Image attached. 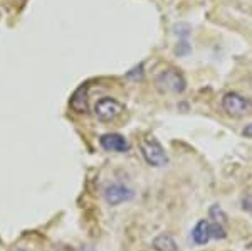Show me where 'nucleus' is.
I'll return each instance as SVG.
<instances>
[{
    "mask_svg": "<svg viewBox=\"0 0 252 251\" xmlns=\"http://www.w3.org/2000/svg\"><path fill=\"white\" fill-rule=\"evenodd\" d=\"M140 150L145 162L148 165H152V167H163V165L168 164V155H166L163 145L152 133H148V135H145L141 139Z\"/></svg>",
    "mask_w": 252,
    "mask_h": 251,
    "instance_id": "nucleus-1",
    "label": "nucleus"
},
{
    "mask_svg": "<svg viewBox=\"0 0 252 251\" xmlns=\"http://www.w3.org/2000/svg\"><path fill=\"white\" fill-rule=\"evenodd\" d=\"M157 88L161 93H173V95H182L187 90V81L184 72L177 68H165L157 74L155 79Z\"/></svg>",
    "mask_w": 252,
    "mask_h": 251,
    "instance_id": "nucleus-2",
    "label": "nucleus"
},
{
    "mask_svg": "<svg viewBox=\"0 0 252 251\" xmlns=\"http://www.w3.org/2000/svg\"><path fill=\"white\" fill-rule=\"evenodd\" d=\"M222 108L230 118H242L252 111V101L241 93L229 91L222 96Z\"/></svg>",
    "mask_w": 252,
    "mask_h": 251,
    "instance_id": "nucleus-3",
    "label": "nucleus"
},
{
    "mask_svg": "<svg viewBox=\"0 0 252 251\" xmlns=\"http://www.w3.org/2000/svg\"><path fill=\"white\" fill-rule=\"evenodd\" d=\"M93 110H94V115L97 116V120L108 123V121L115 120L116 116H120L121 113H123L125 107H123V103H120V101L111 98V96H104V98H99L96 101Z\"/></svg>",
    "mask_w": 252,
    "mask_h": 251,
    "instance_id": "nucleus-4",
    "label": "nucleus"
},
{
    "mask_svg": "<svg viewBox=\"0 0 252 251\" xmlns=\"http://www.w3.org/2000/svg\"><path fill=\"white\" fill-rule=\"evenodd\" d=\"M135 197V191L129 187H126L125 184H109L106 189H104V201L108 202L109 206H120L125 204V202L131 201Z\"/></svg>",
    "mask_w": 252,
    "mask_h": 251,
    "instance_id": "nucleus-5",
    "label": "nucleus"
},
{
    "mask_svg": "<svg viewBox=\"0 0 252 251\" xmlns=\"http://www.w3.org/2000/svg\"><path fill=\"white\" fill-rule=\"evenodd\" d=\"M99 145L106 152H128L129 143L121 133H104L99 137Z\"/></svg>",
    "mask_w": 252,
    "mask_h": 251,
    "instance_id": "nucleus-6",
    "label": "nucleus"
},
{
    "mask_svg": "<svg viewBox=\"0 0 252 251\" xmlns=\"http://www.w3.org/2000/svg\"><path fill=\"white\" fill-rule=\"evenodd\" d=\"M69 107L76 113H88L89 110V100H88V84H81V86L71 95L69 98Z\"/></svg>",
    "mask_w": 252,
    "mask_h": 251,
    "instance_id": "nucleus-7",
    "label": "nucleus"
},
{
    "mask_svg": "<svg viewBox=\"0 0 252 251\" xmlns=\"http://www.w3.org/2000/svg\"><path fill=\"white\" fill-rule=\"evenodd\" d=\"M210 240H212V238H210V221L200 219L192 229V241L197 246H204Z\"/></svg>",
    "mask_w": 252,
    "mask_h": 251,
    "instance_id": "nucleus-8",
    "label": "nucleus"
},
{
    "mask_svg": "<svg viewBox=\"0 0 252 251\" xmlns=\"http://www.w3.org/2000/svg\"><path fill=\"white\" fill-rule=\"evenodd\" d=\"M152 246L155 251H178V245L172 234L161 233L153 238Z\"/></svg>",
    "mask_w": 252,
    "mask_h": 251,
    "instance_id": "nucleus-9",
    "label": "nucleus"
},
{
    "mask_svg": "<svg viewBox=\"0 0 252 251\" xmlns=\"http://www.w3.org/2000/svg\"><path fill=\"white\" fill-rule=\"evenodd\" d=\"M210 238L214 240H225L227 238V231H225V226L222 224H217V222H212L210 221Z\"/></svg>",
    "mask_w": 252,
    "mask_h": 251,
    "instance_id": "nucleus-10",
    "label": "nucleus"
},
{
    "mask_svg": "<svg viewBox=\"0 0 252 251\" xmlns=\"http://www.w3.org/2000/svg\"><path fill=\"white\" fill-rule=\"evenodd\" d=\"M210 219H212V222H217V224H225L227 222V217H225V214H223V211L220 209V206H212L210 208Z\"/></svg>",
    "mask_w": 252,
    "mask_h": 251,
    "instance_id": "nucleus-11",
    "label": "nucleus"
},
{
    "mask_svg": "<svg viewBox=\"0 0 252 251\" xmlns=\"http://www.w3.org/2000/svg\"><path fill=\"white\" fill-rule=\"evenodd\" d=\"M143 76H145V72H143V63L136 64V66L133 68L131 71L126 72V79H129V81H140L141 78H143Z\"/></svg>",
    "mask_w": 252,
    "mask_h": 251,
    "instance_id": "nucleus-12",
    "label": "nucleus"
},
{
    "mask_svg": "<svg viewBox=\"0 0 252 251\" xmlns=\"http://www.w3.org/2000/svg\"><path fill=\"white\" fill-rule=\"evenodd\" d=\"M242 137H246V139H252V123H249L247 127H244Z\"/></svg>",
    "mask_w": 252,
    "mask_h": 251,
    "instance_id": "nucleus-13",
    "label": "nucleus"
},
{
    "mask_svg": "<svg viewBox=\"0 0 252 251\" xmlns=\"http://www.w3.org/2000/svg\"><path fill=\"white\" fill-rule=\"evenodd\" d=\"M14 251H27V250H14Z\"/></svg>",
    "mask_w": 252,
    "mask_h": 251,
    "instance_id": "nucleus-14",
    "label": "nucleus"
}]
</instances>
